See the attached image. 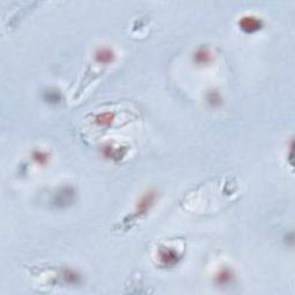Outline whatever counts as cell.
<instances>
[{"label":"cell","mask_w":295,"mask_h":295,"mask_svg":"<svg viewBox=\"0 0 295 295\" xmlns=\"http://www.w3.org/2000/svg\"><path fill=\"white\" fill-rule=\"evenodd\" d=\"M33 161L38 165H46L50 159V155L44 150H33L32 153Z\"/></svg>","instance_id":"52a82bcc"},{"label":"cell","mask_w":295,"mask_h":295,"mask_svg":"<svg viewBox=\"0 0 295 295\" xmlns=\"http://www.w3.org/2000/svg\"><path fill=\"white\" fill-rule=\"evenodd\" d=\"M239 27L242 32L253 33L262 29L263 21L255 15H245L239 20Z\"/></svg>","instance_id":"7a4b0ae2"},{"label":"cell","mask_w":295,"mask_h":295,"mask_svg":"<svg viewBox=\"0 0 295 295\" xmlns=\"http://www.w3.org/2000/svg\"><path fill=\"white\" fill-rule=\"evenodd\" d=\"M207 101L212 107H217L221 105V96L216 90H211L207 94Z\"/></svg>","instance_id":"ba28073f"},{"label":"cell","mask_w":295,"mask_h":295,"mask_svg":"<svg viewBox=\"0 0 295 295\" xmlns=\"http://www.w3.org/2000/svg\"><path fill=\"white\" fill-rule=\"evenodd\" d=\"M234 272L229 266H223L219 269L214 276V281L218 286H229L234 281Z\"/></svg>","instance_id":"277c9868"},{"label":"cell","mask_w":295,"mask_h":295,"mask_svg":"<svg viewBox=\"0 0 295 295\" xmlns=\"http://www.w3.org/2000/svg\"><path fill=\"white\" fill-rule=\"evenodd\" d=\"M155 201H156V192H153V190L147 192L142 197L140 198V201H138L136 210H135V213L131 216V218H137V217L140 218L146 216L147 212H149L150 209L152 208Z\"/></svg>","instance_id":"6da1fadb"},{"label":"cell","mask_w":295,"mask_h":295,"mask_svg":"<svg viewBox=\"0 0 295 295\" xmlns=\"http://www.w3.org/2000/svg\"><path fill=\"white\" fill-rule=\"evenodd\" d=\"M194 61H195V64L202 65V66L210 64L212 61V53L210 49L204 48V46L197 49L194 53Z\"/></svg>","instance_id":"8992f818"},{"label":"cell","mask_w":295,"mask_h":295,"mask_svg":"<svg viewBox=\"0 0 295 295\" xmlns=\"http://www.w3.org/2000/svg\"><path fill=\"white\" fill-rule=\"evenodd\" d=\"M95 59L99 64H110L115 59V52H113L112 49L106 48V46L99 48L95 52Z\"/></svg>","instance_id":"5b68a950"},{"label":"cell","mask_w":295,"mask_h":295,"mask_svg":"<svg viewBox=\"0 0 295 295\" xmlns=\"http://www.w3.org/2000/svg\"><path fill=\"white\" fill-rule=\"evenodd\" d=\"M158 260L164 266H173L181 260V255L172 247H162L158 251Z\"/></svg>","instance_id":"3957f363"}]
</instances>
